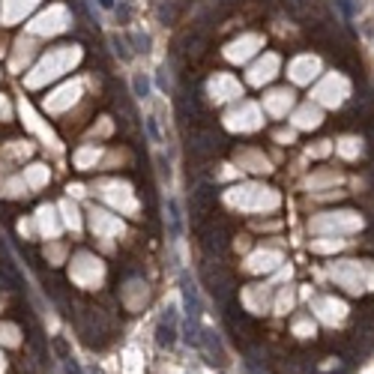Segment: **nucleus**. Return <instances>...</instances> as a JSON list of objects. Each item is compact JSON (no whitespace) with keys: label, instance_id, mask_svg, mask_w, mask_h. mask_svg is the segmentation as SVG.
<instances>
[{"label":"nucleus","instance_id":"f03ea898","mask_svg":"<svg viewBox=\"0 0 374 374\" xmlns=\"http://www.w3.org/2000/svg\"><path fill=\"white\" fill-rule=\"evenodd\" d=\"M69 24V12L66 6H48L45 12H39L33 21H30V33H60V30H66Z\"/></svg>","mask_w":374,"mask_h":374},{"label":"nucleus","instance_id":"423d86ee","mask_svg":"<svg viewBox=\"0 0 374 374\" xmlns=\"http://www.w3.org/2000/svg\"><path fill=\"white\" fill-rule=\"evenodd\" d=\"M290 75H294L297 81H311V78L317 75V57H311V54L297 57V60L290 63Z\"/></svg>","mask_w":374,"mask_h":374},{"label":"nucleus","instance_id":"7ed1b4c3","mask_svg":"<svg viewBox=\"0 0 374 374\" xmlns=\"http://www.w3.org/2000/svg\"><path fill=\"white\" fill-rule=\"evenodd\" d=\"M258 45H264V39H261V36H258V33H245L242 39L231 42L225 54H228L231 60H245V57H252V54L258 51Z\"/></svg>","mask_w":374,"mask_h":374},{"label":"nucleus","instance_id":"20e7f679","mask_svg":"<svg viewBox=\"0 0 374 374\" xmlns=\"http://www.w3.org/2000/svg\"><path fill=\"white\" fill-rule=\"evenodd\" d=\"M39 0H3V6H0V18H3V24H15L18 18H24L30 9H33Z\"/></svg>","mask_w":374,"mask_h":374},{"label":"nucleus","instance_id":"0eeeda50","mask_svg":"<svg viewBox=\"0 0 374 374\" xmlns=\"http://www.w3.org/2000/svg\"><path fill=\"white\" fill-rule=\"evenodd\" d=\"M290 90H275V93H270V99H267V105H270L275 114H281L284 111V105H290Z\"/></svg>","mask_w":374,"mask_h":374},{"label":"nucleus","instance_id":"6e6552de","mask_svg":"<svg viewBox=\"0 0 374 374\" xmlns=\"http://www.w3.org/2000/svg\"><path fill=\"white\" fill-rule=\"evenodd\" d=\"M132 84H135V93L141 96V99H144V96L150 93V84H147V78H141V75H135V81H132Z\"/></svg>","mask_w":374,"mask_h":374},{"label":"nucleus","instance_id":"f257e3e1","mask_svg":"<svg viewBox=\"0 0 374 374\" xmlns=\"http://www.w3.org/2000/svg\"><path fill=\"white\" fill-rule=\"evenodd\" d=\"M78 57H81V51H78V45H63V48H54L39 66H36V75H30V84H42L45 78H57L63 69H69L72 63H78Z\"/></svg>","mask_w":374,"mask_h":374},{"label":"nucleus","instance_id":"39448f33","mask_svg":"<svg viewBox=\"0 0 374 374\" xmlns=\"http://www.w3.org/2000/svg\"><path fill=\"white\" fill-rule=\"evenodd\" d=\"M275 69H278V57L267 54V57H261L255 66L248 69V81L252 84H264V81H270L272 75H275Z\"/></svg>","mask_w":374,"mask_h":374}]
</instances>
